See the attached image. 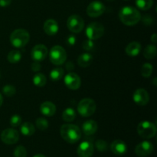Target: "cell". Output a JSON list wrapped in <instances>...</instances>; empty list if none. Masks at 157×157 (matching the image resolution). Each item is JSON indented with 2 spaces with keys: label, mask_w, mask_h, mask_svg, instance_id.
I'll return each instance as SVG.
<instances>
[{
  "label": "cell",
  "mask_w": 157,
  "mask_h": 157,
  "mask_svg": "<svg viewBox=\"0 0 157 157\" xmlns=\"http://www.w3.org/2000/svg\"><path fill=\"white\" fill-rule=\"evenodd\" d=\"M136 5L141 10H148L153 6V0H136Z\"/></svg>",
  "instance_id": "cell-28"
},
{
  "label": "cell",
  "mask_w": 157,
  "mask_h": 157,
  "mask_svg": "<svg viewBox=\"0 0 157 157\" xmlns=\"http://www.w3.org/2000/svg\"><path fill=\"white\" fill-rule=\"evenodd\" d=\"M47 83V78L43 74L38 73L33 77V84L37 87H44Z\"/></svg>",
  "instance_id": "cell-25"
},
{
  "label": "cell",
  "mask_w": 157,
  "mask_h": 157,
  "mask_svg": "<svg viewBox=\"0 0 157 157\" xmlns=\"http://www.w3.org/2000/svg\"><path fill=\"white\" fill-rule=\"evenodd\" d=\"M76 117V112L72 107H67L63 111L62 118L66 122H71Z\"/></svg>",
  "instance_id": "cell-23"
},
{
  "label": "cell",
  "mask_w": 157,
  "mask_h": 157,
  "mask_svg": "<svg viewBox=\"0 0 157 157\" xmlns=\"http://www.w3.org/2000/svg\"><path fill=\"white\" fill-rule=\"evenodd\" d=\"M156 78H154V85H156Z\"/></svg>",
  "instance_id": "cell-44"
},
{
  "label": "cell",
  "mask_w": 157,
  "mask_h": 157,
  "mask_svg": "<svg viewBox=\"0 0 157 157\" xmlns=\"http://www.w3.org/2000/svg\"><path fill=\"white\" fill-rule=\"evenodd\" d=\"M110 150L117 156H123L127 151V146L121 140H116L110 145Z\"/></svg>",
  "instance_id": "cell-16"
},
{
  "label": "cell",
  "mask_w": 157,
  "mask_h": 157,
  "mask_svg": "<svg viewBox=\"0 0 157 157\" xmlns=\"http://www.w3.org/2000/svg\"><path fill=\"white\" fill-rule=\"evenodd\" d=\"M141 50V44L136 41H132L126 47L125 52L130 57L137 56Z\"/></svg>",
  "instance_id": "cell-20"
},
{
  "label": "cell",
  "mask_w": 157,
  "mask_h": 157,
  "mask_svg": "<svg viewBox=\"0 0 157 157\" xmlns=\"http://www.w3.org/2000/svg\"><path fill=\"white\" fill-rule=\"evenodd\" d=\"M105 6L100 1H94L87 8V13L91 18H97L104 13Z\"/></svg>",
  "instance_id": "cell-10"
},
{
  "label": "cell",
  "mask_w": 157,
  "mask_h": 157,
  "mask_svg": "<svg viewBox=\"0 0 157 157\" xmlns=\"http://www.w3.org/2000/svg\"><path fill=\"white\" fill-rule=\"evenodd\" d=\"M133 100L137 105L145 106L149 103L150 96L145 89L139 88L136 89L133 93Z\"/></svg>",
  "instance_id": "cell-14"
},
{
  "label": "cell",
  "mask_w": 157,
  "mask_h": 157,
  "mask_svg": "<svg viewBox=\"0 0 157 157\" xmlns=\"http://www.w3.org/2000/svg\"><path fill=\"white\" fill-rule=\"evenodd\" d=\"M2 103H3V98L1 94H0V107L2 105Z\"/></svg>",
  "instance_id": "cell-42"
},
{
  "label": "cell",
  "mask_w": 157,
  "mask_h": 157,
  "mask_svg": "<svg viewBox=\"0 0 157 157\" xmlns=\"http://www.w3.org/2000/svg\"><path fill=\"white\" fill-rule=\"evenodd\" d=\"M137 133L144 139H151L156 133V127L148 121H141L137 127Z\"/></svg>",
  "instance_id": "cell-5"
},
{
  "label": "cell",
  "mask_w": 157,
  "mask_h": 157,
  "mask_svg": "<svg viewBox=\"0 0 157 157\" xmlns=\"http://www.w3.org/2000/svg\"><path fill=\"white\" fill-rule=\"evenodd\" d=\"M14 156L26 157L27 156V150L23 146H18L14 150Z\"/></svg>",
  "instance_id": "cell-32"
},
{
  "label": "cell",
  "mask_w": 157,
  "mask_h": 157,
  "mask_svg": "<svg viewBox=\"0 0 157 157\" xmlns=\"http://www.w3.org/2000/svg\"><path fill=\"white\" fill-rule=\"evenodd\" d=\"M151 41H153V43H156V41H157V35H156V33H154L151 36Z\"/></svg>",
  "instance_id": "cell-41"
},
{
  "label": "cell",
  "mask_w": 157,
  "mask_h": 157,
  "mask_svg": "<svg viewBox=\"0 0 157 157\" xmlns=\"http://www.w3.org/2000/svg\"><path fill=\"white\" fill-rule=\"evenodd\" d=\"M10 125L12 127H16L21 124V117L18 114H14L12 117L10 118Z\"/></svg>",
  "instance_id": "cell-34"
},
{
  "label": "cell",
  "mask_w": 157,
  "mask_h": 157,
  "mask_svg": "<svg viewBox=\"0 0 157 157\" xmlns=\"http://www.w3.org/2000/svg\"><path fill=\"white\" fill-rule=\"evenodd\" d=\"M104 27L99 22H92L88 25L86 29V35L90 40H97L104 35Z\"/></svg>",
  "instance_id": "cell-7"
},
{
  "label": "cell",
  "mask_w": 157,
  "mask_h": 157,
  "mask_svg": "<svg viewBox=\"0 0 157 157\" xmlns=\"http://www.w3.org/2000/svg\"><path fill=\"white\" fill-rule=\"evenodd\" d=\"M156 47L153 44H149L144 51V56L147 59H153L156 56Z\"/></svg>",
  "instance_id": "cell-24"
},
{
  "label": "cell",
  "mask_w": 157,
  "mask_h": 157,
  "mask_svg": "<svg viewBox=\"0 0 157 157\" xmlns=\"http://www.w3.org/2000/svg\"><path fill=\"white\" fill-rule=\"evenodd\" d=\"M8 61L10 63L15 64V63H18L20 61L21 58V53L18 50H13L11 51L8 55Z\"/></svg>",
  "instance_id": "cell-26"
},
{
  "label": "cell",
  "mask_w": 157,
  "mask_h": 157,
  "mask_svg": "<svg viewBox=\"0 0 157 157\" xmlns=\"http://www.w3.org/2000/svg\"><path fill=\"white\" fill-rule=\"evenodd\" d=\"M75 67H74V64L71 61H68V62L66 63V69H67L68 71H71L74 70Z\"/></svg>",
  "instance_id": "cell-40"
},
{
  "label": "cell",
  "mask_w": 157,
  "mask_h": 157,
  "mask_svg": "<svg viewBox=\"0 0 157 157\" xmlns=\"http://www.w3.org/2000/svg\"><path fill=\"white\" fill-rule=\"evenodd\" d=\"M67 25L71 32L79 33L84 29V21L80 15H72L67 19Z\"/></svg>",
  "instance_id": "cell-8"
},
{
  "label": "cell",
  "mask_w": 157,
  "mask_h": 157,
  "mask_svg": "<svg viewBox=\"0 0 157 157\" xmlns=\"http://www.w3.org/2000/svg\"><path fill=\"white\" fill-rule=\"evenodd\" d=\"M97 106L94 101L90 98L81 100L78 105V111L81 117H88L92 116L96 111Z\"/></svg>",
  "instance_id": "cell-4"
},
{
  "label": "cell",
  "mask_w": 157,
  "mask_h": 157,
  "mask_svg": "<svg viewBox=\"0 0 157 157\" xmlns=\"http://www.w3.org/2000/svg\"><path fill=\"white\" fill-rule=\"evenodd\" d=\"M64 81L65 85L71 90H78L81 87V81L79 75L73 72H69L68 74H67L64 77Z\"/></svg>",
  "instance_id": "cell-11"
},
{
  "label": "cell",
  "mask_w": 157,
  "mask_h": 157,
  "mask_svg": "<svg viewBox=\"0 0 157 157\" xmlns=\"http://www.w3.org/2000/svg\"><path fill=\"white\" fill-rule=\"evenodd\" d=\"M67 44L68 46H74L76 43V37L73 35H69L67 38Z\"/></svg>",
  "instance_id": "cell-37"
},
{
  "label": "cell",
  "mask_w": 157,
  "mask_h": 157,
  "mask_svg": "<svg viewBox=\"0 0 157 157\" xmlns=\"http://www.w3.org/2000/svg\"><path fill=\"white\" fill-rule=\"evenodd\" d=\"M140 19L142 20L143 23L144 25H153L154 23V18H153V17L152 15H144Z\"/></svg>",
  "instance_id": "cell-35"
},
{
  "label": "cell",
  "mask_w": 157,
  "mask_h": 157,
  "mask_svg": "<svg viewBox=\"0 0 157 157\" xmlns=\"http://www.w3.org/2000/svg\"><path fill=\"white\" fill-rule=\"evenodd\" d=\"M1 140L6 144H15L19 140V133L13 128L6 129L2 132Z\"/></svg>",
  "instance_id": "cell-9"
},
{
  "label": "cell",
  "mask_w": 157,
  "mask_h": 157,
  "mask_svg": "<svg viewBox=\"0 0 157 157\" xmlns=\"http://www.w3.org/2000/svg\"><path fill=\"white\" fill-rule=\"evenodd\" d=\"M20 131L24 136H30L35 133V129L32 123L25 122L20 127Z\"/></svg>",
  "instance_id": "cell-22"
},
{
  "label": "cell",
  "mask_w": 157,
  "mask_h": 157,
  "mask_svg": "<svg viewBox=\"0 0 157 157\" xmlns=\"http://www.w3.org/2000/svg\"><path fill=\"white\" fill-rule=\"evenodd\" d=\"M30 39L29 33L26 30L18 29L14 31L10 35V42L14 47L21 48L29 43Z\"/></svg>",
  "instance_id": "cell-3"
},
{
  "label": "cell",
  "mask_w": 157,
  "mask_h": 157,
  "mask_svg": "<svg viewBox=\"0 0 157 157\" xmlns=\"http://www.w3.org/2000/svg\"><path fill=\"white\" fill-rule=\"evenodd\" d=\"M93 61V56L89 53H84L79 56L78 59V64L80 67H87L91 64Z\"/></svg>",
  "instance_id": "cell-21"
},
{
  "label": "cell",
  "mask_w": 157,
  "mask_h": 157,
  "mask_svg": "<svg viewBox=\"0 0 157 157\" xmlns=\"http://www.w3.org/2000/svg\"><path fill=\"white\" fill-rule=\"evenodd\" d=\"M40 111L46 117H52L56 112V107L53 103L50 101H45L42 103L40 107Z\"/></svg>",
  "instance_id": "cell-18"
},
{
  "label": "cell",
  "mask_w": 157,
  "mask_h": 157,
  "mask_svg": "<svg viewBox=\"0 0 157 157\" xmlns=\"http://www.w3.org/2000/svg\"><path fill=\"white\" fill-rule=\"evenodd\" d=\"M82 130L84 133L87 136L94 134L98 130V124L93 120L86 121L82 125Z\"/></svg>",
  "instance_id": "cell-19"
},
{
  "label": "cell",
  "mask_w": 157,
  "mask_h": 157,
  "mask_svg": "<svg viewBox=\"0 0 157 157\" xmlns=\"http://www.w3.org/2000/svg\"><path fill=\"white\" fill-rule=\"evenodd\" d=\"M94 151L93 144L90 141H84L78 147L77 153L79 157H91Z\"/></svg>",
  "instance_id": "cell-15"
},
{
  "label": "cell",
  "mask_w": 157,
  "mask_h": 157,
  "mask_svg": "<svg viewBox=\"0 0 157 157\" xmlns=\"http://www.w3.org/2000/svg\"><path fill=\"white\" fill-rule=\"evenodd\" d=\"M94 47V43L93 40H86L83 43V48L86 51H91Z\"/></svg>",
  "instance_id": "cell-36"
},
{
  "label": "cell",
  "mask_w": 157,
  "mask_h": 157,
  "mask_svg": "<svg viewBox=\"0 0 157 157\" xmlns=\"http://www.w3.org/2000/svg\"><path fill=\"white\" fill-rule=\"evenodd\" d=\"M107 1H109V2H113V1H114V0H107Z\"/></svg>",
  "instance_id": "cell-45"
},
{
  "label": "cell",
  "mask_w": 157,
  "mask_h": 157,
  "mask_svg": "<svg viewBox=\"0 0 157 157\" xmlns=\"http://www.w3.org/2000/svg\"><path fill=\"white\" fill-rule=\"evenodd\" d=\"M64 76V69L61 67H56L50 72V78L52 81H59Z\"/></svg>",
  "instance_id": "cell-27"
},
{
  "label": "cell",
  "mask_w": 157,
  "mask_h": 157,
  "mask_svg": "<svg viewBox=\"0 0 157 157\" xmlns=\"http://www.w3.org/2000/svg\"><path fill=\"white\" fill-rule=\"evenodd\" d=\"M119 18L123 24L133 26L137 24L141 18L139 11L132 6H124L119 12Z\"/></svg>",
  "instance_id": "cell-1"
},
{
  "label": "cell",
  "mask_w": 157,
  "mask_h": 157,
  "mask_svg": "<svg viewBox=\"0 0 157 157\" xmlns=\"http://www.w3.org/2000/svg\"><path fill=\"white\" fill-rule=\"evenodd\" d=\"M32 59L35 61H42L46 58L48 55V48L44 44H37L32 48Z\"/></svg>",
  "instance_id": "cell-13"
},
{
  "label": "cell",
  "mask_w": 157,
  "mask_h": 157,
  "mask_svg": "<svg viewBox=\"0 0 157 157\" xmlns=\"http://www.w3.org/2000/svg\"><path fill=\"white\" fill-rule=\"evenodd\" d=\"M31 67H32V70L33 71L38 72L40 70H41V64H39V62H38V61H35V62H33L32 64Z\"/></svg>",
  "instance_id": "cell-38"
},
{
  "label": "cell",
  "mask_w": 157,
  "mask_h": 157,
  "mask_svg": "<svg viewBox=\"0 0 157 157\" xmlns=\"http://www.w3.org/2000/svg\"><path fill=\"white\" fill-rule=\"evenodd\" d=\"M61 137L68 144H75L81 138L79 127L74 124H64L61 127Z\"/></svg>",
  "instance_id": "cell-2"
},
{
  "label": "cell",
  "mask_w": 157,
  "mask_h": 157,
  "mask_svg": "<svg viewBox=\"0 0 157 157\" xmlns=\"http://www.w3.org/2000/svg\"><path fill=\"white\" fill-rule=\"evenodd\" d=\"M96 148L100 152H105L108 149V144L105 140H98L96 141Z\"/></svg>",
  "instance_id": "cell-33"
},
{
  "label": "cell",
  "mask_w": 157,
  "mask_h": 157,
  "mask_svg": "<svg viewBox=\"0 0 157 157\" xmlns=\"http://www.w3.org/2000/svg\"><path fill=\"white\" fill-rule=\"evenodd\" d=\"M36 127L40 130H45L48 127V122L44 118H38L36 120Z\"/></svg>",
  "instance_id": "cell-31"
},
{
  "label": "cell",
  "mask_w": 157,
  "mask_h": 157,
  "mask_svg": "<svg viewBox=\"0 0 157 157\" xmlns=\"http://www.w3.org/2000/svg\"><path fill=\"white\" fill-rule=\"evenodd\" d=\"M153 65L150 63H145L143 64L142 67H141V75L144 78H149L153 73Z\"/></svg>",
  "instance_id": "cell-29"
},
{
  "label": "cell",
  "mask_w": 157,
  "mask_h": 157,
  "mask_svg": "<svg viewBox=\"0 0 157 157\" xmlns=\"http://www.w3.org/2000/svg\"><path fill=\"white\" fill-rule=\"evenodd\" d=\"M12 2V0H0V6L1 7H7Z\"/></svg>",
  "instance_id": "cell-39"
},
{
  "label": "cell",
  "mask_w": 157,
  "mask_h": 157,
  "mask_svg": "<svg viewBox=\"0 0 157 157\" xmlns=\"http://www.w3.org/2000/svg\"><path fill=\"white\" fill-rule=\"evenodd\" d=\"M153 145L149 141H143L137 144L135 148V153L140 157H147L150 156L153 151Z\"/></svg>",
  "instance_id": "cell-12"
},
{
  "label": "cell",
  "mask_w": 157,
  "mask_h": 157,
  "mask_svg": "<svg viewBox=\"0 0 157 157\" xmlns=\"http://www.w3.org/2000/svg\"><path fill=\"white\" fill-rule=\"evenodd\" d=\"M33 157H46V156L43 154H37L35 155V156H34Z\"/></svg>",
  "instance_id": "cell-43"
},
{
  "label": "cell",
  "mask_w": 157,
  "mask_h": 157,
  "mask_svg": "<svg viewBox=\"0 0 157 157\" xmlns=\"http://www.w3.org/2000/svg\"><path fill=\"white\" fill-rule=\"evenodd\" d=\"M2 92L6 97L11 98V97L14 96L15 94V93H16V89H15V87L13 85L6 84V85H5L2 87Z\"/></svg>",
  "instance_id": "cell-30"
},
{
  "label": "cell",
  "mask_w": 157,
  "mask_h": 157,
  "mask_svg": "<svg viewBox=\"0 0 157 157\" xmlns=\"http://www.w3.org/2000/svg\"><path fill=\"white\" fill-rule=\"evenodd\" d=\"M49 58L52 64L55 65H61L67 59V53L62 46L55 45L52 48L49 53Z\"/></svg>",
  "instance_id": "cell-6"
},
{
  "label": "cell",
  "mask_w": 157,
  "mask_h": 157,
  "mask_svg": "<svg viewBox=\"0 0 157 157\" xmlns=\"http://www.w3.org/2000/svg\"><path fill=\"white\" fill-rule=\"evenodd\" d=\"M58 24L55 20L48 19L44 22V31L49 36H53L56 35L58 32Z\"/></svg>",
  "instance_id": "cell-17"
}]
</instances>
